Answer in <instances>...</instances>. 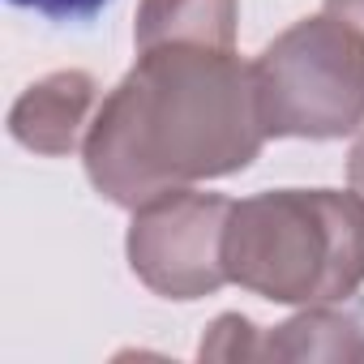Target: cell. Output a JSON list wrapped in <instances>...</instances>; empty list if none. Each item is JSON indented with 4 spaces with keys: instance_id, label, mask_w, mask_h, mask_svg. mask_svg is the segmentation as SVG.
I'll return each instance as SVG.
<instances>
[{
    "instance_id": "obj_3",
    "label": "cell",
    "mask_w": 364,
    "mask_h": 364,
    "mask_svg": "<svg viewBox=\"0 0 364 364\" xmlns=\"http://www.w3.org/2000/svg\"><path fill=\"white\" fill-rule=\"evenodd\" d=\"M253 86L270 137H347L364 124V31L343 9L300 18L262 48Z\"/></svg>"
},
{
    "instance_id": "obj_9",
    "label": "cell",
    "mask_w": 364,
    "mask_h": 364,
    "mask_svg": "<svg viewBox=\"0 0 364 364\" xmlns=\"http://www.w3.org/2000/svg\"><path fill=\"white\" fill-rule=\"evenodd\" d=\"M347 185L364 198V129H360V137L351 141V154H347Z\"/></svg>"
},
{
    "instance_id": "obj_5",
    "label": "cell",
    "mask_w": 364,
    "mask_h": 364,
    "mask_svg": "<svg viewBox=\"0 0 364 364\" xmlns=\"http://www.w3.org/2000/svg\"><path fill=\"white\" fill-rule=\"evenodd\" d=\"M202 360H364V317L309 304L274 330L253 326L245 313H223L206 326Z\"/></svg>"
},
{
    "instance_id": "obj_4",
    "label": "cell",
    "mask_w": 364,
    "mask_h": 364,
    "mask_svg": "<svg viewBox=\"0 0 364 364\" xmlns=\"http://www.w3.org/2000/svg\"><path fill=\"white\" fill-rule=\"evenodd\" d=\"M223 193H198L193 185L154 193L133 206V223L124 236L129 270L163 300H202L228 283L223 266V232L232 219Z\"/></svg>"
},
{
    "instance_id": "obj_6",
    "label": "cell",
    "mask_w": 364,
    "mask_h": 364,
    "mask_svg": "<svg viewBox=\"0 0 364 364\" xmlns=\"http://www.w3.org/2000/svg\"><path fill=\"white\" fill-rule=\"evenodd\" d=\"M103 95L86 69H56L31 82L9 107V137L35 154L65 159L86 146Z\"/></svg>"
},
{
    "instance_id": "obj_7",
    "label": "cell",
    "mask_w": 364,
    "mask_h": 364,
    "mask_svg": "<svg viewBox=\"0 0 364 364\" xmlns=\"http://www.w3.org/2000/svg\"><path fill=\"white\" fill-rule=\"evenodd\" d=\"M240 0H141L133 18V43H206V48H236Z\"/></svg>"
},
{
    "instance_id": "obj_8",
    "label": "cell",
    "mask_w": 364,
    "mask_h": 364,
    "mask_svg": "<svg viewBox=\"0 0 364 364\" xmlns=\"http://www.w3.org/2000/svg\"><path fill=\"white\" fill-rule=\"evenodd\" d=\"M9 5H18V9H31V14H39V18H48V22H95L112 0H9Z\"/></svg>"
},
{
    "instance_id": "obj_2",
    "label": "cell",
    "mask_w": 364,
    "mask_h": 364,
    "mask_svg": "<svg viewBox=\"0 0 364 364\" xmlns=\"http://www.w3.org/2000/svg\"><path fill=\"white\" fill-rule=\"evenodd\" d=\"M228 283L274 304H343L364 287V198L351 189H270L232 206Z\"/></svg>"
},
{
    "instance_id": "obj_1",
    "label": "cell",
    "mask_w": 364,
    "mask_h": 364,
    "mask_svg": "<svg viewBox=\"0 0 364 364\" xmlns=\"http://www.w3.org/2000/svg\"><path fill=\"white\" fill-rule=\"evenodd\" d=\"M266 137L253 65L236 48L159 43L103 95L82 163L99 198L133 210L154 193L253 167Z\"/></svg>"
},
{
    "instance_id": "obj_10",
    "label": "cell",
    "mask_w": 364,
    "mask_h": 364,
    "mask_svg": "<svg viewBox=\"0 0 364 364\" xmlns=\"http://www.w3.org/2000/svg\"><path fill=\"white\" fill-rule=\"evenodd\" d=\"M326 9H343V14H351V9H364V0H326Z\"/></svg>"
}]
</instances>
